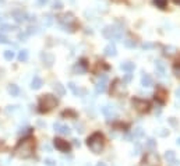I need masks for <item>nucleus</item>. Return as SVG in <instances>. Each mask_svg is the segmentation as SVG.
I'll return each mask as SVG.
<instances>
[{"label": "nucleus", "instance_id": "79ce46f5", "mask_svg": "<svg viewBox=\"0 0 180 166\" xmlns=\"http://www.w3.org/2000/svg\"><path fill=\"white\" fill-rule=\"evenodd\" d=\"M16 109H17V106H7L6 112L7 113H13V112H16Z\"/></svg>", "mask_w": 180, "mask_h": 166}, {"label": "nucleus", "instance_id": "7ed1b4c3", "mask_svg": "<svg viewBox=\"0 0 180 166\" xmlns=\"http://www.w3.org/2000/svg\"><path fill=\"white\" fill-rule=\"evenodd\" d=\"M57 98L48 94V95H42L39 98V103H38V106H39V112L41 113H45V112H50L52 109H55L57 106Z\"/></svg>", "mask_w": 180, "mask_h": 166}, {"label": "nucleus", "instance_id": "9b49d317", "mask_svg": "<svg viewBox=\"0 0 180 166\" xmlns=\"http://www.w3.org/2000/svg\"><path fill=\"white\" fill-rule=\"evenodd\" d=\"M11 17H13L17 23H24V21L28 20V14H27L25 11H23V10H14V11H11Z\"/></svg>", "mask_w": 180, "mask_h": 166}, {"label": "nucleus", "instance_id": "7c9ffc66", "mask_svg": "<svg viewBox=\"0 0 180 166\" xmlns=\"http://www.w3.org/2000/svg\"><path fill=\"white\" fill-rule=\"evenodd\" d=\"M154 4L159 9H166L167 6V0H154Z\"/></svg>", "mask_w": 180, "mask_h": 166}, {"label": "nucleus", "instance_id": "9d476101", "mask_svg": "<svg viewBox=\"0 0 180 166\" xmlns=\"http://www.w3.org/2000/svg\"><path fill=\"white\" fill-rule=\"evenodd\" d=\"M53 129H55L56 133L62 134V136H70V134H71V130H70V127L66 126V124L55 123V124H53Z\"/></svg>", "mask_w": 180, "mask_h": 166}, {"label": "nucleus", "instance_id": "c9c22d12", "mask_svg": "<svg viewBox=\"0 0 180 166\" xmlns=\"http://www.w3.org/2000/svg\"><path fill=\"white\" fill-rule=\"evenodd\" d=\"M43 163H45V166H56V161L52 159V158H46Z\"/></svg>", "mask_w": 180, "mask_h": 166}, {"label": "nucleus", "instance_id": "473e14b6", "mask_svg": "<svg viewBox=\"0 0 180 166\" xmlns=\"http://www.w3.org/2000/svg\"><path fill=\"white\" fill-rule=\"evenodd\" d=\"M31 133H32V129H31V127H25V129H21L18 134H20V136H27V134L31 136Z\"/></svg>", "mask_w": 180, "mask_h": 166}, {"label": "nucleus", "instance_id": "f704fd0d", "mask_svg": "<svg viewBox=\"0 0 180 166\" xmlns=\"http://www.w3.org/2000/svg\"><path fill=\"white\" fill-rule=\"evenodd\" d=\"M165 53L169 55V56L170 55H175L176 53V48L175 46H165Z\"/></svg>", "mask_w": 180, "mask_h": 166}, {"label": "nucleus", "instance_id": "aec40b11", "mask_svg": "<svg viewBox=\"0 0 180 166\" xmlns=\"http://www.w3.org/2000/svg\"><path fill=\"white\" fill-rule=\"evenodd\" d=\"M7 91H9V94H10L11 97H18L21 92L20 90V87L16 85V84H10V85L7 87Z\"/></svg>", "mask_w": 180, "mask_h": 166}, {"label": "nucleus", "instance_id": "864d4df0", "mask_svg": "<svg viewBox=\"0 0 180 166\" xmlns=\"http://www.w3.org/2000/svg\"><path fill=\"white\" fill-rule=\"evenodd\" d=\"M176 97H177V98H180V87L176 90Z\"/></svg>", "mask_w": 180, "mask_h": 166}, {"label": "nucleus", "instance_id": "49530a36", "mask_svg": "<svg viewBox=\"0 0 180 166\" xmlns=\"http://www.w3.org/2000/svg\"><path fill=\"white\" fill-rule=\"evenodd\" d=\"M158 134L159 136H162V137H165L167 134V131H164V129H159V131H158Z\"/></svg>", "mask_w": 180, "mask_h": 166}, {"label": "nucleus", "instance_id": "bb28decb", "mask_svg": "<svg viewBox=\"0 0 180 166\" xmlns=\"http://www.w3.org/2000/svg\"><path fill=\"white\" fill-rule=\"evenodd\" d=\"M53 21H55V18H53V16H50V14H46V16L43 17V25H45V27H50L53 24Z\"/></svg>", "mask_w": 180, "mask_h": 166}, {"label": "nucleus", "instance_id": "f8f14e48", "mask_svg": "<svg viewBox=\"0 0 180 166\" xmlns=\"http://www.w3.org/2000/svg\"><path fill=\"white\" fill-rule=\"evenodd\" d=\"M121 81L120 80H115V83H113V85H112V95H115V97H119L123 91H124V85H120Z\"/></svg>", "mask_w": 180, "mask_h": 166}, {"label": "nucleus", "instance_id": "3c124183", "mask_svg": "<svg viewBox=\"0 0 180 166\" xmlns=\"http://www.w3.org/2000/svg\"><path fill=\"white\" fill-rule=\"evenodd\" d=\"M3 21H4V14L0 13V23H3Z\"/></svg>", "mask_w": 180, "mask_h": 166}, {"label": "nucleus", "instance_id": "37998d69", "mask_svg": "<svg viewBox=\"0 0 180 166\" xmlns=\"http://www.w3.org/2000/svg\"><path fill=\"white\" fill-rule=\"evenodd\" d=\"M152 48H154L152 43H144V45H142V49H152Z\"/></svg>", "mask_w": 180, "mask_h": 166}, {"label": "nucleus", "instance_id": "20e7f679", "mask_svg": "<svg viewBox=\"0 0 180 166\" xmlns=\"http://www.w3.org/2000/svg\"><path fill=\"white\" fill-rule=\"evenodd\" d=\"M121 32L123 30H119L116 25H108L102 31V35L108 39H121Z\"/></svg>", "mask_w": 180, "mask_h": 166}, {"label": "nucleus", "instance_id": "58836bf2", "mask_svg": "<svg viewBox=\"0 0 180 166\" xmlns=\"http://www.w3.org/2000/svg\"><path fill=\"white\" fill-rule=\"evenodd\" d=\"M62 7H63V4H62V2H60V0H56L55 3H53V9H55V10H60Z\"/></svg>", "mask_w": 180, "mask_h": 166}, {"label": "nucleus", "instance_id": "5701e85b", "mask_svg": "<svg viewBox=\"0 0 180 166\" xmlns=\"http://www.w3.org/2000/svg\"><path fill=\"white\" fill-rule=\"evenodd\" d=\"M42 85H43L42 78H39V77H34V80L31 81V88H32V90H39Z\"/></svg>", "mask_w": 180, "mask_h": 166}, {"label": "nucleus", "instance_id": "dca6fc26", "mask_svg": "<svg viewBox=\"0 0 180 166\" xmlns=\"http://www.w3.org/2000/svg\"><path fill=\"white\" fill-rule=\"evenodd\" d=\"M155 73H157L159 77H164L165 74H166V66H165L164 62L158 60L157 63H155Z\"/></svg>", "mask_w": 180, "mask_h": 166}, {"label": "nucleus", "instance_id": "4c0bfd02", "mask_svg": "<svg viewBox=\"0 0 180 166\" xmlns=\"http://www.w3.org/2000/svg\"><path fill=\"white\" fill-rule=\"evenodd\" d=\"M133 136H134V137H142V136H144V131H142V129H141V127H137V129L134 130Z\"/></svg>", "mask_w": 180, "mask_h": 166}, {"label": "nucleus", "instance_id": "603ef678", "mask_svg": "<svg viewBox=\"0 0 180 166\" xmlns=\"http://www.w3.org/2000/svg\"><path fill=\"white\" fill-rule=\"evenodd\" d=\"M96 166H108V165H106L105 162H98L96 163Z\"/></svg>", "mask_w": 180, "mask_h": 166}, {"label": "nucleus", "instance_id": "423d86ee", "mask_svg": "<svg viewBox=\"0 0 180 166\" xmlns=\"http://www.w3.org/2000/svg\"><path fill=\"white\" fill-rule=\"evenodd\" d=\"M59 23L62 24L63 31H67V30L71 31L70 30V25H74L75 24V18L71 13H66V14H63V16L59 17Z\"/></svg>", "mask_w": 180, "mask_h": 166}, {"label": "nucleus", "instance_id": "72a5a7b5", "mask_svg": "<svg viewBox=\"0 0 180 166\" xmlns=\"http://www.w3.org/2000/svg\"><path fill=\"white\" fill-rule=\"evenodd\" d=\"M62 116H70V117H73V119H75V117H77V113H75L74 110H64V112L62 113Z\"/></svg>", "mask_w": 180, "mask_h": 166}, {"label": "nucleus", "instance_id": "a878e982", "mask_svg": "<svg viewBox=\"0 0 180 166\" xmlns=\"http://www.w3.org/2000/svg\"><path fill=\"white\" fill-rule=\"evenodd\" d=\"M69 88L73 91V94L74 95H80V94H85L84 90H80V88H77V85H75L74 83H69Z\"/></svg>", "mask_w": 180, "mask_h": 166}, {"label": "nucleus", "instance_id": "6e6d98bb", "mask_svg": "<svg viewBox=\"0 0 180 166\" xmlns=\"http://www.w3.org/2000/svg\"><path fill=\"white\" fill-rule=\"evenodd\" d=\"M176 144H177V145H180V137H179V138L176 140Z\"/></svg>", "mask_w": 180, "mask_h": 166}, {"label": "nucleus", "instance_id": "c756f323", "mask_svg": "<svg viewBox=\"0 0 180 166\" xmlns=\"http://www.w3.org/2000/svg\"><path fill=\"white\" fill-rule=\"evenodd\" d=\"M3 56H4V59H6V60H9V62H11V60H13L14 57H16V53H14L13 50H4Z\"/></svg>", "mask_w": 180, "mask_h": 166}, {"label": "nucleus", "instance_id": "412c9836", "mask_svg": "<svg viewBox=\"0 0 180 166\" xmlns=\"http://www.w3.org/2000/svg\"><path fill=\"white\" fill-rule=\"evenodd\" d=\"M135 69V64L131 63V62H124V63L120 64V70L126 71V73H131V71H134Z\"/></svg>", "mask_w": 180, "mask_h": 166}, {"label": "nucleus", "instance_id": "c85d7f7f", "mask_svg": "<svg viewBox=\"0 0 180 166\" xmlns=\"http://www.w3.org/2000/svg\"><path fill=\"white\" fill-rule=\"evenodd\" d=\"M145 145H147L148 150L154 151L155 148H157V141H155L154 138H148V140H147V144H145Z\"/></svg>", "mask_w": 180, "mask_h": 166}, {"label": "nucleus", "instance_id": "2f4dec72", "mask_svg": "<svg viewBox=\"0 0 180 166\" xmlns=\"http://www.w3.org/2000/svg\"><path fill=\"white\" fill-rule=\"evenodd\" d=\"M123 42H124V46L128 48V49H134L135 48V42L133 39H130V38H127V39L123 41Z\"/></svg>", "mask_w": 180, "mask_h": 166}, {"label": "nucleus", "instance_id": "39448f33", "mask_svg": "<svg viewBox=\"0 0 180 166\" xmlns=\"http://www.w3.org/2000/svg\"><path fill=\"white\" fill-rule=\"evenodd\" d=\"M131 103H133L134 109L137 110L138 113H147V112H149V109H151L149 102H148V101H145V99L133 98V99H131Z\"/></svg>", "mask_w": 180, "mask_h": 166}, {"label": "nucleus", "instance_id": "1a4fd4ad", "mask_svg": "<svg viewBox=\"0 0 180 166\" xmlns=\"http://www.w3.org/2000/svg\"><path fill=\"white\" fill-rule=\"evenodd\" d=\"M106 85H108V76H106V74H102L101 78L98 80V83H96V85H95L96 92L103 94L106 91Z\"/></svg>", "mask_w": 180, "mask_h": 166}, {"label": "nucleus", "instance_id": "4d7b16f0", "mask_svg": "<svg viewBox=\"0 0 180 166\" xmlns=\"http://www.w3.org/2000/svg\"><path fill=\"white\" fill-rule=\"evenodd\" d=\"M173 2H175L176 4H179V6H180V0H173Z\"/></svg>", "mask_w": 180, "mask_h": 166}, {"label": "nucleus", "instance_id": "a19ab883", "mask_svg": "<svg viewBox=\"0 0 180 166\" xmlns=\"http://www.w3.org/2000/svg\"><path fill=\"white\" fill-rule=\"evenodd\" d=\"M27 38H28V32H21V34H18V39H20V41H25Z\"/></svg>", "mask_w": 180, "mask_h": 166}, {"label": "nucleus", "instance_id": "09e8293b", "mask_svg": "<svg viewBox=\"0 0 180 166\" xmlns=\"http://www.w3.org/2000/svg\"><path fill=\"white\" fill-rule=\"evenodd\" d=\"M46 3H48V0H38V4H39V6H45Z\"/></svg>", "mask_w": 180, "mask_h": 166}, {"label": "nucleus", "instance_id": "4be33fe9", "mask_svg": "<svg viewBox=\"0 0 180 166\" xmlns=\"http://www.w3.org/2000/svg\"><path fill=\"white\" fill-rule=\"evenodd\" d=\"M53 90H55L56 95H59V97H64L66 88H64V87H63L60 83H55V84H53Z\"/></svg>", "mask_w": 180, "mask_h": 166}, {"label": "nucleus", "instance_id": "f3484780", "mask_svg": "<svg viewBox=\"0 0 180 166\" xmlns=\"http://www.w3.org/2000/svg\"><path fill=\"white\" fill-rule=\"evenodd\" d=\"M42 60H43V64H46L48 67H52L53 63H55V56H53L52 53H48V52H45V53H42Z\"/></svg>", "mask_w": 180, "mask_h": 166}, {"label": "nucleus", "instance_id": "e433bc0d", "mask_svg": "<svg viewBox=\"0 0 180 166\" xmlns=\"http://www.w3.org/2000/svg\"><path fill=\"white\" fill-rule=\"evenodd\" d=\"M173 73H175V76H176L177 78H180V63H179V62H177V64H175Z\"/></svg>", "mask_w": 180, "mask_h": 166}, {"label": "nucleus", "instance_id": "cd10ccee", "mask_svg": "<svg viewBox=\"0 0 180 166\" xmlns=\"http://www.w3.org/2000/svg\"><path fill=\"white\" fill-rule=\"evenodd\" d=\"M28 55H30V52H28L27 49L20 50V53H18V60H20V62H25V60H28Z\"/></svg>", "mask_w": 180, "mask_h": 166}, {"label": "nucleus", "instance_id": "8fccbe9b", "mask_svg": "<svg viewBox=\"0 0 180 166\" xmlns=\"http://www.w3.org/2000/svg\"><path fill=\"white\" fill-rule=\"evenodd\" d=\"M28 20H30V21H34V23H35V21H36V16H30V17H28Z\"/></svg>", "mask_w": 180, "mask_h": 166}, {"label": "nucleus", "instance_id": "a211bd4d", "mask_svg": "<svg viewBox=\"0 0 180 166\" xmlns=\"http://www.w3.org/2000/svg\"><path fill=\"white\" fill-rule=\"evenodd\" d=\"M103 52H105V55L106 56H109V57H115L116 55H117V50H116V46L113 45V43L106 45L105 49H103Z\"/></svg>", "mask_w": 180, "mask_h": 166}, {"label": "nucleus", "instance_id": "5fc2aeb1", "mask_svg": "<svg viewBox=\"0 0 180 166\" xmlns=\"http://www.w3.org/2000/svg\"><path fill=\"white\" fill-rule=\"evenodd\" d=\"M74 145L80 147V141H78V140H74Z\"/></svg>", "mask_w": 180, "mask_h": 166}, {"label": "nucleus", "instance_id": "c03bdc74", "mask_svg": "<svg viewBox=\"0 0 180 166\" xmlns=\"http://www.w3.org/2000/svg\"><path fill=\"white\" fill-rule=\"evenodd\" d=\"M131 81V73H127L124 76V83H130Z\"/></svg>", "mask_w": 180, "mask_h": 166}, {"label": "nucleus", "instance_id": "13d9d810", "mask_svg": "<svg viewBox=\"0 0 180 166\" xmlns=\"http://www.w3.org/2000/svg\"><path fill=\"white\" fill-rule=\"evenodd\" d=\"M0 3H4V0H0Z\"/></svg>", "mask_w": 180, "mask_h": 166}, {"label": "nucleus", "instance_id": "a18cd8bd", "mask_svg": "<svg viewBox=\"0 0 180 166\" xmlns=\"http://www.w3.org/2000/svg\"><path fill=\"white\" fill-rule=\"evenodd\" d=\"M177 165H180V161H176V159H175L173 162H170L167 166H177Z\"/></svg>", "mask_w": 180, "mask_h": 166}, {"label": "nucleus", "instance_id": "2eb2a0df", "mask_svg": "<svg viewBox=\"0 0 180 166\" xmlns=\"http://www.w3.org/2000/svg\"><path fill=\"white\" fill-rule=\"evenodd\" d=\"M102 113H103V116L108 117L109 120L116 117V112H115V109H113V106H109V105H105V106L102 108Z\"/></svg>", "mask_w": 180, "mask_h": 166}, {"label": "nucleus", "instance_id": "6ab92c4d", "mask_svg": "<svg viewBox=\"0 0 180 166\" xmlns=\"http://www.w3.org/2000/svg\"><path fill=\"white\" fill-rule=\"evenodd\" d=\"M152 84H154L152 77H151L149 74H147V73L142 74V77H141V85L142 87H152Z\"/></svg>", "mask_w": 180, "mask_h": 166}, {"label": "nucleus", "instance_id": "0eeeda50", "mask_svg": "<svg viewBox=\"0 0 180 166\" xmlns=\"http://www.w3.org/2000/svg\"><path fill=\"white\" fill-rule=\"evenodd\" d=\"M53 144H55L56 150H59L60 152H70V150H71V145L62 138H55L53 140Z\"/></svg>", "mask_w": 180, "mask_h": 166}, {"label": "nucleus", "instance_id": "ddd939ff", "mask_svg": "<svg viewBox=\"0 0 180 166\" xmlns=\"http://www.w3.org/2000/svg\"><path fill=\"white\" fill-rule=\"evenodd\" d=\"M166 97H167V92H166V90H164V88H158L157 90V92H155V99L158 101L159 103H162L164 105L165 102H166Z\"/></svg>", "mask_w": 180, "mask_h": 166}, {"label": "nucleus", "instance_id": "de8ad7c7", "mask_svg": "<svg viewBox=\"0 0 180 166\" xmlns=\"http://www.w3.org/2000/svg\"><path fill=\"white\" fill-rule=\"evenodd\" d=\"M4 150H7V147H6V144L3 143V141H0V151H4Z\"/></svg>", "mask_w": 180, "mask_h": 166}, {"label": "nucleus", "instance_id": "6e6552de", "mask_svg": "<svg viewBox=\"0 0 180 166\" xmlns=\"http://www.w3.org/2000/svg\"><path fill=\"white\" fill-rule=\"evenodd\" d=\"M144 162L148 166H158L159 165V156L155 152H148L144 158Z\"/></svg>", "mask_w": 180, "mask_h": 166}, {"label": "nucleus", "instance_id": "4468645a", "mask_svg": "<svg viewBox=\"0 0 180 166\" xmlns=\"http://www.w3.org/2000/svg\"><path fill=\"white\" fill-rule=\"evenodd\" d=\"M87 70H88V64H87V60L85 59L80 60V63H77L74 66V71L77 74H84Z\"/></svg>", "mask_w": 180, "mask_h": 166}, {"label": "nucleus", "instance_id": "393cba45", "mask_svg": "<svg viewBox=\"0 0 180 166\" xmlns=\"http://www.w3.org/2000/svg\"><path fill=\"white\" fill-rule=\"evenodd\" d=\"M17 30L14 25H9V24H2L0 25V32L3 34V32H11V31Z\"/></svg>", "mask_w": 180, "mask_h": 166}, {"label": "nucleus", "instance_id": "ea45409f", "mask_svg": "<svg viewBox=\"0 0 180 166\" xmlns=\"http://www.w3.org/2000/svg\"><path fill=\"white\" fill-rule=\"evenodd\" d=\"M0 43H10V41H9V38L4 37L3 34L0 32Z\"/></svg>", "mask_w": 180, "mask_h": 166}, {"label": "nucleus", "instance_id": "f03ea898", "mask_svg": "<svg viewBox=\"0 0 180 166\" xmlns=\"http://www.w3.org/2000/svg\"><path fill=\"white\" fill-rule=\"evenodd\" d=\"M87 145H88V148L94 154H101L103 147H105V137H103V134L96 131L92 136H89L88 140H87Z\"/></svg>", "mask_w": 180, "mask_h": 166}, {"label": "nucleus", "instance_id": "f257e3e1", "mask_svg": "<svg viewBox=\"0 0 180 166\" xmlns=\"http://www.w3.org/2000/svg\"><path fill=\"white\" fill-rule=\"evenodd\" d=\"M34 151H35V140L34 137L28 136L16 145V148L13 150V155L20 159H28L34 155Z\"/></svg>", "mask_w": 180, "mask_h": 166}, {"label": "nucleus", "instance_id": "b1692460", "mask_svg": "<svg viewBox=\"0 0 180 166\" xmlns=\"http://www.w3.org/2000/svg\"><path fill=\"white\" fill-rule=\"evenodd\" d=\"M165 159H166L167 165H169L170 162H173V161L176 159V154H175V151H166V152H165Z\"/></svg>", "mask_w": 180, "mask_h": 166}]
</instances>
